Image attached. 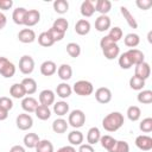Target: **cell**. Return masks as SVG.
Listing matches in <instances>:
<instances>
[{"instance_id":"obj_1","label":"cell","mask_w":152,"mask_h":152,"mask_svg":"<svg viewBox=\"0 0 152 152\" xmlns=\"http://www.w3.org/2000/svg\"><path fill=\"white\" fill-rule=\"evenodd\" d=\"M125 119L120 112H112L102 119V127L107 132H116L124 126Z\"/></svg>"},{"instance_id":"obj_2","label":"cell","mask_w":152,"mask_h":152,"mask_svg":"<svg viewBox=\"0 0 152 152\" xmlns=\"http://www.w3.org/2000/svg\"><path fill=\"white\" fill-rule=\"evenodd\" d=\"M72 91H75L80 96H89L94 91V86L91 82H89L87 80H80L74 83Z\"/></svg>"},{"instance_id":"obj_3","label":"cell","mask_w":152,"mask_h":152,"mask_svg":"<svg viewBox=\"0 0 152 152\" xmlns=\"http://www.w3.org/2000/svg\"><path fill=\"white\" fill-rule=\"evenodd\" d=\"M86 122V114L81 109H74L70 112L69 118H68V124L74 127L75 129L81 128Z\"/></svg>"},{"instance_id":"obj_4","label":"cell","mask_w":152,"mask_h":152,"mask_svg":"<svg viewBox=\"0 0 152 152\" xmlns=\"http://www.w3.org/2000/svg\"><path fill=\"white\" fill-rule=\"evenodd\" d=\"M15 74V65L6 57H0V75L5 78H11Z\"/></svg>"},{"instance_id":"obj_5","label":"cell","mask_w":152,"mask_h":152,"mask_svg":"<svg viewBox=\"0 0 152 152\" xmlns=\"http://www.w3.org/2000/svg\"><path fill=\"white\" fill-rule=\"evenodd\" d=\"M19 70L24 75H30L34 70V59L30 55H24L19 59Z\"/></svg>"},{"instance_id":"obj_6","label":"cell","mask_w":152,"mask_h":152,"mask_svg":"<svg viewBox=\"0 0 152 152\" xmlns=\"http://www.w3.org/2000/svg\"><path fill=\"white\" fill-rule=\"evenodd\" d=\"M15 124H17V127L20 131H28L33 126V119H32V116L30 114L21 113V114H19L17 116Z\"/></svg>"},{"instance_id":"obj_7","label":"cell","mask_w":152,"mask_h":152,"mask_svg":"<svg viewBox=\"0 0 152 152\" xmlns=\"http://www.w3.org/2000/svg\"><path fill=\"white\" fill-rule=\"evenodd\" d=\"M95 99L99 103L106 104L112 100V91L107 87H100L95 90Z\"/></svg>"},{"instance_id":"obj_8","label":"cell","mask_w":152,"mask_h":152,"mask_svg":"<svg viewBox=\"0 0 152 152\" xmlns=\"http://www.w3.org/2000/svg\"><path fill=\"white\" fill-rule=\"evenodd\" d=\"M55 99H56V95L51 89H44L39 93V103L43 106L49 107V106L53 104Z\"/></svg>"},{"instance_id":"obj_9","label":"cell","mask_w":152,"mask_h":152,"mask_svg":"<svg viewBox=\"0 0 152 152\" xmlns=\"http://www.w3.org/2000/svg\"><path fill=\"white\" fill-rule=\"evenodd\" d=\"M135 146L141 151H150L152 148V138L146 134L138 135L135 138Z\"/></svg>"},{"instance_id":"obj_10","label":"cell","mask_w":152,"mask_h":152,"mask_svg":"<svg viewBox=\"0 0 152 152\" xmlns=\"http://www.w3.org/2000/svg\"><path fill=\"white\" fill-rule=\"evenodd\" d=\"M36 32L32 28H23L19 31L18 33V39L19 42L24 43V44H30L33 43L36 40Z\"/></svg>"},{"instance_id":"obj_11","label":"cell","mask_w":152,"mask_h":152,"mask_svg":"<svg viewBox=\"0 0 152 152\" xmlns=\"http://www.w3.org/2000/svg\"><path fill=\"white\" fill-rule=\"evenodd\" d=\"M134 75L142 78V80H147L151 75V66L147 62H142L135 65V70H134Z\"/></svg>"},{"instance_id":"obj_12","label":"cell","mask_w":152,"mask_h":152,"mask_svg":"<svg viewBox=\"0 0 152 152\" xmlns=\"http://www.w3.org/2000/svg\"><path fill=\"white\" fill-rule=\"evenodd\" d=\"M40 20V12L38 10H27L26 17H25V26H34Z\"/></svg>"},{"instance_id":"obj_13","label":"cell","mask_w":152,"mask_h":152,"mask_svg":"<svg viewBox=\"0 0 152 152\" xmlns=\"http://www.w3.org/2000/svg\"><path fill=\"white\" fill-rule=\"evenodd\" d=\"M112 21L108 15H99L95 20V28L99 32H104L110 28Z\"/></svg>"},{"instance_id":"obj_14","label":"cell","mask_w":152,"mask_h":152,"mask_svg":"<svg viewBox=\"0 0 152 152\" xmlns=\"http://www.w3.org/2000/svg\"><path fill=\"white\" fill-rule=\"evenodd\" d=\"M37 107H38V101L32 96H25L21 100V108L26 113H34Z\"/></svg>"},{"instance_id":"obj_15","label":"cell","mask_w":152,"mask_h":152,"mask_svg":"<svg viewBox=\"0 0 152 152\" xmlns=\"http://www.w3.org/2000/svg\"><path fill=\"white\" fill-rule=\"evenodd\" d=\"M91 25L87 19H80L75 24V32L80 36H86L90 32Z\"/></svg>"},{"instance_id":"obj_16","label":"cell","mask_w":152,"mask_h":152,"mask_svg":"<svg viewBox=\"0 0 152 152\" xmlns=\"http://www.w3.org/2000/svg\"><path fill=\"white\" fill-rule=\"evenodd\" d=\"M57 72V65L53 61H45L40 64V74L43 76H52Z\"/></svg>"},{"instance_id":"obj_17","label":"cell","mask_w":152,"mask_h":152,"mask_svg":"<svg viewBox=\"0 0 152 152\" xmlns=\"http://www.w3.org/2000/svg\"><path fill=\"white\" fill-rule=\"evenodd\" d=\"M127 55L129 56L131 58V62L133 65H137L139 63H142L145 62V55L142 51H140L139 49H129L128 51H126Z\"/></svg>"},{"instance_id":"obj_18","label":"cell","mask_w":152,"mask_h":152,"mask_svg":"<svg viewBox=\"0 0 152 152\" xmlns=\"http://www.w3.org/2000/svg\"><path fill=\"white\" fill-rule=\"evenodd\" d=\"M94 6L95 11L99 12L101 15H107V13L112 10V2L109 0H96Z\"/></svg>"},{"instance_id":"obj_19","label":"cell","mask_w":152,"mask_h":152,"mask_svg":"<svg viewBox=\"0 0 152 152\" xmlns=\"http://www.w3.org/2000/svg\"><path fill=\"white\" fill-rule=\"evenodd\" d=\"M27 10L24 7H17L12 13V19L17 25H24L25 24V17H26Z\"/></svg>"},{"instance_id":"obj_20","label":"cell","mask_w":152,"mask_h":152,"mask_svg":"<svg viewBox=\"0 0 152 152\" xmlns=\"http://www.w3.org/2000/svg\"><path fill=\"white\" fill-rule=\"evenodd\" d=\"M120 12H121V14H122L124 19L126 20V23L128 24V26H129L131 28H138V23H137V20H135V18H134V15L128 11V8H127V7L121 6V7H120Z\"/></svg>"},{"instance_id":"obj_21","label":"cell","mask_w":152,"mask_h":152,"mask_svg":"<svg viewBox=\"0 0 152 152\" xmlns=\"http://www.w3.org/2000/svg\"><path fill=\"white\" fill-rule=\"evenodd\" d=\"M102 52H103V56H104L107 59L112 61V59H115V58L120 55V48H119V45H118L116 43H114V44L107 46L106 49H103Z\"/></svg>"},{"instance_id":"obj_22","label":"cell","mask_w":152,"mask_h":152,"mask_svg":"<svg viewBox=\"0 0 152 152\" xmlns=\"http://www.w3.org/2000/svg\"><path fill=\"white\" fill-rule=\"evenodd\" d=\"M72 93V88L70 84H68L66 82H62L57 86L56 88V94L57 96H59L61 99H68Z\"/></svg>"},{"instance_id":"obj_23","label":"cell","mask_w":152,"mask_h":152,"mask_svg":"<svg viewBox=\"0 0 152 152\" xmlns=\"http://www.w3.org/2000/svg\"><path fill=\"white\" fill-rule=\"evenodd\" d=\"M83 139H84V137H83L82 132L78 129H74L68 134V141L70 142L71 146H80L83 142Z\"/></svg>"},{"instance_id":"obj_24","label":"cell","mask_w":152,"mask_h":152,"mask_svg":"<svg viewBox=\"0 0 152 152\" xmlns=\"http://www.w3.org/2000/svg\"><path fill=\"white\" fill-rule=\"evenodd\" d=\"M57 75L62 81H68L72 77V68L69 64H62L57 69Z\"/></svg>"},{"instance_id":"obj_25","label":"cell","mask_w":152,"mask_h":152,"mask_svg":"<svg viewBox=\"0 0 152 152\" xmlns=\"http://www.w3.org/2000/svg\"><path fill=\"white\" fill-rule=\"evenodd\" d=\"M81 14L86 18H89L94 14L95 12V6H94V2L91 0H84L82 4H81Z\"/></svg>"},{"instance_id":"obj_26","label":"cell","mask_w":152,"mask_h":152,"mask_svg":"<svg viewBox=\"0 0 152 152\" xmlns=\"http://www.w3.org/2000/svg\"><path fill=\"white\" fill-rule=\"evenodd\" d=\"M20 83L23 84L26 95H32V94H34V93L37 91V82H36L33 78H31V77H25Z\"/></svg>"},{"instance_id":"obj_27","label":"cell","mask_w":152,"mask_h":152,"mask_svg":"<svg viewBox=\"0 0 152 152\" xmlns=\"http://www.w3.org/2000/svg\"><path fill=\"white\" fill-rule=\"evenodd\" d=\"M68 126H69V124H68L66 120H64L63 118H58V119H56V120L52 122V131H53L55 133L63 134V133L66 132Z\"/></svg>"},{"instance_id":"obj_28","label":"cell","mask_w":152,"mask_h":152,"mask_svg":"<svg viewBox=\"0 0 152 152\" xmlns=\"http://www.w3.org/2000/svg\"><path fill=\"white\" fill-rule=\"evenodd\" d=\"M100 138H101V132L97 127H91L88 129V133H87V142L89 145H95L100 141Z\"/></svg>"},{"instance_id":"obj_29","label":"cell","mask_w":152,"mask_h":152,"mask_svg":"<svg viewBox=\"0 0 152 152\" xmlns=\"http://www.w3.org/2000/svg\"><path fill=\"white\" fill-rule=\"evenodd\" d=\"M10 95L14 99H24L26 93L21 83H14L10 88Z\"/></svg>"},{"instance_id":"obj_30","label":"cell","mask_w":152,"mask_h":152,"mask_svg":"<svg viewBox=\"0 0 152 152\" xmlns=\"http://www.w3.org/2000/svg\"><path fill=\"white\" fill-rule=\"evenodd\" d=\"M53 113L58 116L66 115L69 113V103L65 101H57L53 103Z\"/></svg>"},{"instance_id":"obj_31","label":"cell","mask_w":152,"mask_h":152,"mask_svg":"<svg viewBox=\"0 0 152 152\" xmlns=\"http://www.w3.org/2000/svg\"><path fill=\"white\" fill-rule=\"evenodd\" d=\"M39 140L40 139H39L38 134H36V133H27L24 137V145L27 148H36V146L38 145Z\"/></svg>"},{"instance_id":"obj_32","label":"cell","mask_w":152,"mask_h":152,"mask_svg":"<svg viewBox=\"0 0 152 152\" xmlns=\"http://www.w3.org/2000/svg\"><path fill=\"white\" fill-rule=\"evenodd\" d=\"M124 43H125L126 46H128L131 49H135V46H138L139 43H140V37L137 33H133V32L128 33L124 38Z\"/></svg>"},{"instance_id":"obj_33","label":"cell","mask_w":152,"mask_h":152,"mask_svg":"<svg viewBox=\"0 0 152 152\" xmlns=\"http://www.w3.org/2000/svg\"><path fill=\"white\" fill-rule=\"evenodd\" d=\"M34 113H36V116H37L39 120H43V121L50 119V116H51V110H50V108L46 107V106H43V104H38V107L36 108Z\"/></svg>"},{"instance_id":"obj_34","label":"cell","mask_w":152,"mask_h":152,"mask_svg":"<svg viewBox=\"0 0 152 152\" xmlns=\"http://www.w3.org/2000/svg\"><path fill=\"white\" fill-rule=\"evenodd\" d=\"M137 100H138V102H140L142 104H150V103H152V91L148 90V89L140 90L138 93Z\"/></svg>"},{"instance_id":"obj_35","label":"cell","mask_w":152,"mask_h":152,"mask_svg":"<svg viewBox=\"0 0 152 152\" xmlns=\"http://www.w3.org/2000/svg\"><path fill=\"white\" fill-rule=\"evenodd\" d=\"M99 142L101 144V146H102L104 150L109 151V150L114 146V144L116 142V139H114V138H113L112 135H109V134H104V135H101Z\"/></svg>"},{"instance_id":"obj_36","label":"cell","mask_w":152,"mask_h":152,"mask_svg":"<svg viewBox=\"0 0 152 152\" xmlns=\"http://www.w3.org/2000/svg\"><path fill=\"white\" fill-rule=\"evenodd\" d=\"M36 152H53V145L48 139L39 140L38 145L36 146Z\"/></svg>"},{"instance_id":"obj_37","label":"cell","mask_w":152,"mask_h":152,"mask_svg":"<svg viewBox=\"0 0 152 152\" xmlns=\"http://www.w3.org/2000/svg\"><path fill=\"white\" fill-rule=\"evenodd\" d=\"M53 10L59 14H64L69 11V2L66 0H56L53 1Z\"/></svg>"},{"instance_id":"obj_38","label":"cell","mask_w":152,"mask_h":152,"mask_svg":"<svg viewBox=\"0 0 152 152\" xmlns=\"http://www.w3.org/2000/svg\"><path fill=\"white\" fill-rule=\"evenodd\" d=\"M127 118L131 120V121H138L141 116V110L138 106H131L127 108Z\"/></svg>"},{"instance_id":"obj_39","label":"cell","mask_w":152,"mask_h":152,"mask_svg":"<svg viewBox=\"0 0 152 152\" xmlns=\"http://www.w3.org/2000/svg\"><path fill=\"white\" fill-rule=\"evenodd\" d=\"M38 43H39V45H42V46H44V48H50V46H52L55 43H53V40L51 39V37L49 36V33L45 31V32H42V33H39V36H38Z\"/></svg>"},{"instance_id":"obj_40","label":"cell","mask_w":152,"mask_h":152,"mask_svg":"<svg viewBox=\"0 0 152 152\" xmlns=\"http://www.w3.org/2000/svg\"><path fill=\"white\" fill-rule=\"evenodd\" d=\"M129 87L133 89V90H142V88L145 87V80L138 77V76H132L129 78Z\"/></svg>"},{"instance_id":"obj_41","label":"cell","mask_w":152,"mask_h":152,"mask_svg":"<svg viewBox=\"0 0 152 152\" xmlns=\"http://www.w3.org/2000/svg\"><path fill=\"white\" fill-rule=\"evenodd\" d=\"M108 152H129V145L125 140H116L114 146Z\"/></svg>"},{"instance_id":"obj_42","label":"cell","mask_w":152,"mask_h":152,"mask_svg":"<svg viewBox=\"0 0 152 152\" xmlns=\"http://www.w3.org/2000/svg\"><path fill=\"white\" fill-rule=\"evenodd\" d=\"M66 52H68V55L70 57L76 58V57H78L81 55V46L77 43L71 42V43L66 44Z\"/></svg>"},{"instance_id":"obj_43","label":"cell","mask_w":152,"mask_h":152,"mask_svg":"<svg viewBox=\"0 0 152 152\" xmlns=\"http://www.w3.org/2000/svg\"><path fill=\"white\" fill-rule=\"evenodd\" d=\"M52 27H55L56 30H58V31L65 33L66 30H68V27H69V23H68V20H66L65 18L61 17V18H57V19L53 21Z\"/></svg>"},{"instance_id":"obj_44","label":"cell","mask_w":152,"mask_h":152,"mask_svg":"<svg viewBox=\"0 0 152 152\" xmlns=\"http://www.w3.org/2000/svg\"><path fill=\"white\" fill-rule=\"evenodd\" d=\"M118 63H119V65H120V68L121 69H131L132 66H133V64H132V62H131V58H129V56L127 55V52H124V53H121L120 56H119V59H118Z\"/></svg>"},{"instance_id":"obj_45","label":"cell","mask_w":152,"mask_h":152,"mask_svg":"<svg viewBox=\"0 0 152 152\" xmlns=\"http://www.w3.org/2000/svg\"><path fill=\"white\" fill-rule=\"evenodd\" d=\"M122 30L119 27V26H114V27H112L110 30H109V33L107 34L114 43H118L121 38H122Z\"/></svg>"},{"instance_id":"obj_46","label":"cell","mask_w":152,"mask_h":152,"mask_svg":"<svg viewBox=\"0 0 152 152\" xmlns=\"http://www.w3.org/2000/svg\"><path fill=\"white\" fill-rule=\"evenodd\" d=\"M46 32L49 33V36L51 37V39L53 40V43H56V42H61V40L64 38V36H65V33H63V32L56 30L55 27H50Z\"/></svg>"},{"instance_id":"obj_47","label":"cell","mask_w":152,"mask_h":152,"mask_svg":"<svg viewBox=\"0 0 152 152\" xmlns=\"http://www.w3.org/2000/svg\"><path fill=\"white\" fill-rule=\"evenodd\" d=\"M139 128H140V131L141 132H144V133H150V132H152V118H145V119H142V121L140 122V125H139Z\"/></svg>"},{"instance_id":"obj_48","label":"cell","mask_w":152,"mask_h":152,"mask_svg":"<svg viewBox=\"0 0 152 152\" xmlns=\"http://www.w3.org/2000/svg\"><path fill=\"white\" fill-rule=\"evenodd\" d=\"M0 108L10 112L13 108V101L7 96H1L0 97Z\"/></svg>"},{"instance_id":"obj_49","label":"cell","mask_w":152,"mask_h":152,"mask_svg":"<svg viewBox=\"0 0 152 152\" xmlns=\"http://www.w3.org/2000/svg\"><path fill=\"white\" fill-rule=\"evenodd\" d=\"M135 5L138 6L139 10L147 11V10H150V7L152 6V1H151V0H137V1H135Z\"/></svg>"},{"instance_id":"obj_50","label":"cell","mask_w":152,"mask_h":152,"mask_svg":"<svg viewBox=\"0 0 152 152\" xmlns=\"http://www.w3.org/2000/svg\"><path fill=\"white\" fill-rule=\"evenodd\" d=\"M112 44H114V42L108 37V36H104L103 38H101V40H100V46H101V49L103 50V49H106L107 46H109V45H112Z\"/></svg>"},{"instance_id":"obj_51","label":"cell","mask_w":152,"mask_h":152,"mask_svg":"<svg viewBox=\"0 0 152 152\" xmlns=\"http://www.w3.org/2000/svg\"><path fill=\"white\" fill-rule=\"evenodd\" d=\"M12 6H13V1L12 0H0V10L7 11V10L12 8Z\"/></svg>"},{"instance_id":"obj_52","label":"cell","mask_w":152,"mask_h":152,"mask_svg":"<svg viewBox=\"0 0 152 152\" xmlns=\"http://www.w3.org/2000/svg\"><path fill=\"white\" fill-rule=\"evenodd\" d=\"M77 152H95V150H94L93 145H89V144H81Z\"/></svg>"},{"instance_id":"obj_53","label":"cell","mask_w":152,"mask_h":152,"mask_svg":"<svg viewBox=\"0 0 152 152\" xmlns=\"http://www.w3.org/2000/svg\"><path fill=\"white\" fill-rule=\"evenodd\" d=\"M57 152H76V148L71 145H66V146H62L61 148H58Z\"/></svg>"},{"instance_id":"obj_54","label":"cell","mask_w":152,"mask_h":152,"mask_svg":"<svg viewBox=\"0 0 152 152\" xmlns=\"http://www.w3.org/2000/svg\"><path fill=\"white\" fill-rule=\"evenodd\" d=\"M6 24H7V18H6V15L0 12V30H2V28L6 26Z\"/></svg>"},{"instance_id":"obj_55","label":"cell","mask_w":152,"mask_h":152,"mask_svg":"<svg viewBox=\"0 0 152 152\" xmlns=\"http://www.w3.org/2000/svg\"><path fill=\"white\" fill-rule=\"evenodd\" d=\"M10 152H26L21 145H14L10 148Z\"/></svg>"},{"instance_id":"obj_56","label":"cell","mask_w":152,"mask_h":152,"mask_svg":"<svg viewBox=\"0 0 152 152\" xmlns=\"http://www.w3.org/2000/svg\"><path fill=\"white\" fill-rule=\"evenodd\" d=\"M7 118H8V112L5 110V109H2V108H0V121L6 120Z\"/></svg>"},{"instance_id":"obj_57","label":"cell","mask_w":152,"mask_h":152,"mask_svg":"<svg viewBox=\"0 0 152 152\" xmlns=\"http://www.w3.org/2000/svg\"><path fill=\"white\" fill-rule=\"evenodd\" d=\"M151 34H152V32H148V42L151 43Z\"/></svg>"}]
</instances>
